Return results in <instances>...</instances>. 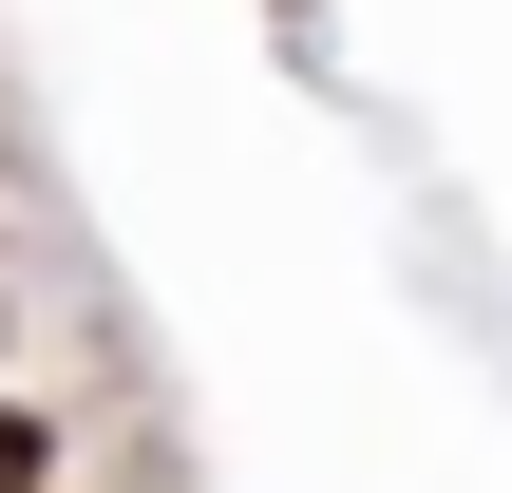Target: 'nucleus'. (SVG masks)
Segmentation results:
<instances>
[{"instance_id": "nucleus-1", "label": "nucleus", "mask_w": 512, "mask_h": 493, "mask_svg": "<svg viewBox=\"0 0 512 493\" xmlns=\"http://www.w3.org/2000/svg\"><path fill=\"white\" fill-rule=\"evenodd\" d=\"M0 493H76V475H57V418H38V399H0Z\"/></svg>"}]
</instances>
